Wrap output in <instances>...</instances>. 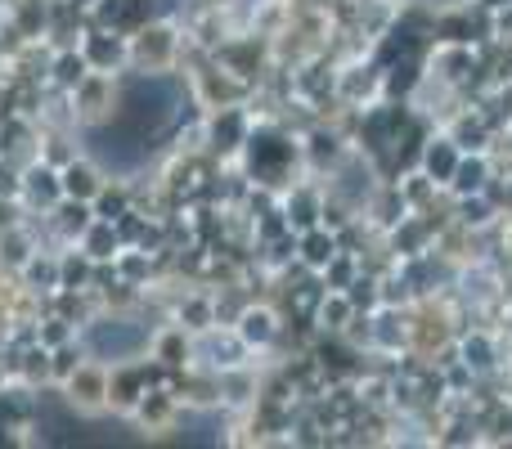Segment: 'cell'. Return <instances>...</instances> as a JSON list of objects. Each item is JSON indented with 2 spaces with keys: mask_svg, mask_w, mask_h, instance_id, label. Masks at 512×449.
<instances>
[]
</instances>
